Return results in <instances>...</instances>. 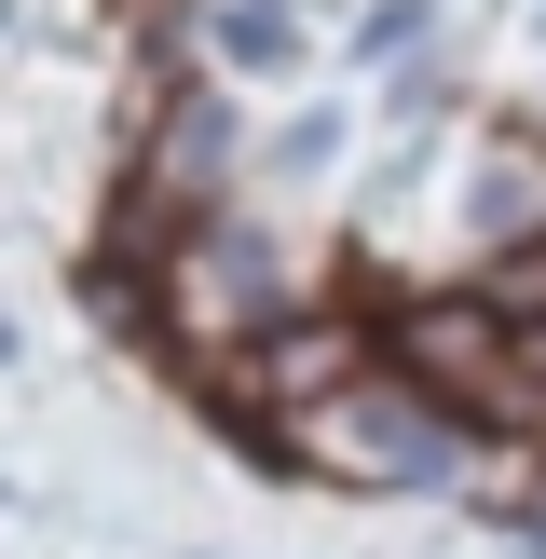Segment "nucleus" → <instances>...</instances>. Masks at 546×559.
<instances>
[{"instance_id":"nucleus-10","label":"nucleus","mask_w":546,"mask_h":559,"mask_svg":"<svg viewBox=\"0 0 546 559\" xmlns=\"http://www.w3.org/2000/svg\"><path fill=\"white\" fill-rule=\"evenodd\" d=\"M328 151H342V123H328V109H300V123H287V178H314Z\"/></svg>"},{"instance_id":"nucleus-1","label":"nucleus","mask_w":546,"mask_h":559,"mask_svg":"<svg viewBox=\"0 0 546 559\" xmlns=\"http://www.w3.org/2000/svg\"><path fill=\"white\" fill-rule=\"evenodd\" d=\"M287 437L328 464V478H355V491H451V478H464V409H437L410 369H396V382L355 369L342 396L287 409Z\"/></svg>"},{"instance_id":"nucleus-11","label":"nucleus","mask_w":546,"mask_h":559,"mask_svg":"<svg viewBox=\"0 0 546 559\" xmlns=\"http://www.w3.org/2000/svg\"><path fill=\"white\" fill-rule=\"evenodd\" d=\"M506 342H519V369H533V396H546V328H506Z\"/></svg>"},{"instance_id":"nucleus-2","label":"nucleus","mask_w":546,"mask_h":559,"mask_svg":"<svg viewBox=\"0 0 546 559\" xmlns=\"http://www.w3.org/2000/svg\"><path fill=\"white\" fill-rule=\"evenodd\" d=\"M273 300H287V260H273V233H246V218H191L178 246H164V328H178V355H246L273 328Z\"/></svg>"},{"instance_id":"nucleus-8","label":"nucleus","mask_w":546,"mask_h":559,"mask_svg":"<svg viewBox=\"0 0 546 559\" xmlns=\"http://www.w3.org/2000/svg\"><path fill=\"white\" fill-rule=\"evenodd\" d=\"M478 205L506 218V233H546V164H533V151H506V164H491V191H478Z\"/></svg>"},{"instance_id":"nucleus-3","label":"nucleus","mask_w":546,"mask_h":559,"mask_svg":"<svg viewBox=\"0 0 546 559\" xmlns=\"http://www.w3.org/2000/svg\"><path fill=\"white\" fill-rule=\"evenodd\" d=\"M396 369L424 382L437 409H464V424H546L533 369H519L506 314H491L478 287H451V300H410V314H396Z\"/></svg>"},{"instance_id":"nucleus-9","label":"nucleus","mask_w":546,"mask_h":559,"mask_svg":"<svg viewBox=\"0 0 546 559\" xmlns=\"http://www.w3.org/2000/svg\"><path fill=\"white\" fill-rule=\"evenodd\" d=\"M355 55H369V69H382V55H424V0H382V14L355 27Z\"/></svg>"},{"instance_id":"nucleus-7","label":"nucleus","mask_w":546,"mask_h":559,"mask_svg":"<svg viewBox=\"0 0 546 559\" xmlns=\"http://www.w3.org/2000/svg\"><path fill=\"white\" fill-rule=\"evenodd\" d=\"M478 300L506 328H546V233H506V246H491V260H478Z\"/></svg>"},{"instance_id":"nucleus-6","label":"nucleus","mask_w":546,"mask_h":559,"mask_svg":"<svg viewBox=\"0 0 546 559\" xmlns=\"http://www.w3.org/2000/svg\"><path fill=\"white\" fill-rule=\"evenodd\" d=\"M205 41H218V69H287L300 14H287V0H205Z\"/></svg>"},{"instance_id":"nucleus-5","label":"nucleus","mask_w":546,"mask_h":559,"mask_svg":"<svg viewBox=\"0 0 546 559\" xmlns=\"http://www.w3.org/2000/svg\"><path fill=\"white\" fill-rule=\"evenodd\" d=\"M355 369H369V328H355V314H287V328H260L246 355H218V396H260L273 424H287V409L342 396Z\"/></svg>"},{"instance_id":"nucleus-4","label":"nucleus","mask_w":546,"mask_h":559,"mask_svg":"<svg viewBox=\"0 0 546 559\" xmlns=\"http://www.w3.org/2000/svg\"><path fill=\"white\" fill-rule=\"evenodd\" d=\"M218 178H233V109H218V96H178L151 123V151H136V178H123V246H109V260L178 246L191 218H218Z\"/></svg>"}]
</instances>
